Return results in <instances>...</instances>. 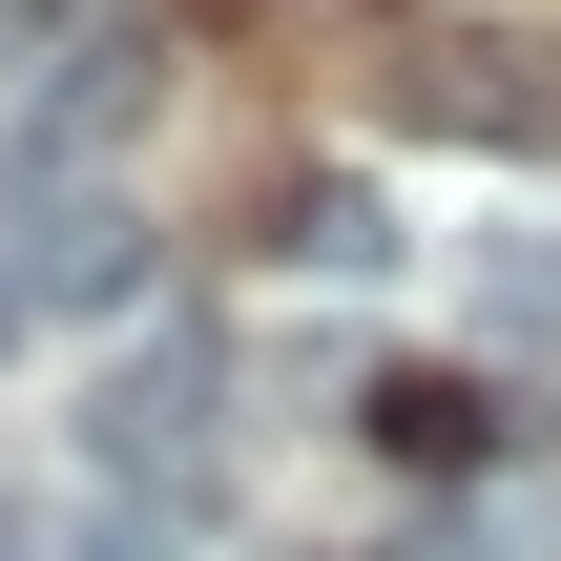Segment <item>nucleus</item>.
<instances>
[{
    "label": "nucleus",
    "instance_id": "nucleus-2",
    "mask_svg": "<svg viewBox=\"0 0 561 561\" xmlns=\"http://www.w3.org/2000/svg\"><path fill=\"white\" fill-rule=\"evenodd\" d=\"M21 250H0V291L21 312H104V291H146V229L104 208V187H62V208H0Z\"/></svg>",
    "mask_w": 561,
    "mask_h": 561
},
{
    "label": "nucleus",
    "instance_id": "nucleus-5",
    "mask_svg": "<svg viewBox=\"0 0 561 561\" xmlns=\"http://www.w3.org/2000/svg\"><path fill=\"white\" fill-rule=\"evenodd\" d=\"M271 250H291V271H375V250H396V208H375L354 167H312V187L271 208Z\"/></svg>",
    "mask_w": 561,
    "mask_h": 561
},
{
    "label": "nucleus",
    "instance_id": "nucleus-3",
    "mask_svg": "<svg viewBox=\"0 0 561 561\" xmlns=\"http://www.w3.org/2000/svg\"><path fill=\"white\" fill-rule=\"evenodd\" d=\"M187 396H208V375H187V354H125V375H104V396H83V458H104V479H146V500H167V479H187Z\"/></svg>",
    "mask_w": 561,
    "mask_h": 561
},
{
    "label": "nucleus",
    "instance_id": "nucleus-4",
    "mask_svg": "<svg viewBox=\"0 0 561 561\" xmlns=\"http://www.w3.org/2000/svg\"><path fill=\"white\" fill-rule=\"evenodd\" d=\"M375 437L396 458H500V375H375Z\"/></svg>",
    "mask_w": 561,
    "mask_h": 561
},
{
    "label": "nucleus",
    "instance_id": "nucleus-1",
    "mask_svg": "<svg viewBox=\"0 0 561 561\" xmlns=\"http://www.w3.org/2000/svg\"><path fill=\"white\" fill-rule=\"evenodd\" d=\"M396 125H458V146H561V62H541V42H416V62H396Z\"/></svg>",
    "mask_w": 561,
    "mask_h": 561
},
{
    "label": "nucleus",
    "instance_id": "nucleus-7",
    "mask_svg": "<svg viewBox=\"0 0 561 561\" xmlns=\"http://www.w3.org/2000/svg\"><path fill=\"white\" fill-rule=\"evenodd\" d=\"M0 333H21V291H0Z\"/></svg>",
    "mask_w": 561,
    "mask_h": 561
},
{
    "label": "nucleus",
    "instance_id": "nucleus-8",
    "mask_svg": "<svg viewBox=\"0 0 561 561\" xmlns=\"http://www.w3.org/2000/svg\"><path fill=\"white\" fill-rule=\"evenodd\" d=\"M0 561H21V541H0Z\"/></svg>",
    "mask_w": 561,
    "mask_h": 561
},
{
    "label": "nucleus",
    "instance_id": "nucleus-6",
    "mask_svg": "<svg viewBox=\"0 0 561 561\" xmlns=\"http://www.w3.org/2000/svg\"><path fill=\"white\" fill-rule=\"evenodd\" d=\"M479 291H500V333H561V229H500Z\"/></svg>",
    "mask_w": 561,
    "mask_h": 561
}]
</instances>
